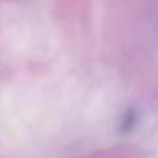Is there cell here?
I'll return each mask as SVG.
<instances>
[{
    "instance_id": "obj_1",
    "label": "cell",
    "mask_w": 158,
    "mask_h": 158,
    "mask_svg": "<svg viewBox=\"0 0 158 158\" xmlns=\"http://www.w3.org/2000/svg\"><path fill=\"white\" fill-rule=\"evenodd\" d=\"M136 112L133 109H127L123 115H121V119H119V132L123 133H129L130 130H133L135 124H136Z\"/></svg>"
}]
</instances>
